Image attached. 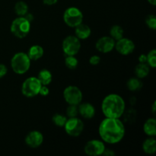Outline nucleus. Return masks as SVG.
Masks as SVG:
<instances>
[{
  "label": "nucleus",
  "instance_id": "c85d7f7f",
  "mask_svg": "<svg viewBox=\"0 0 156 156\" xmlns=\"http://www.w3.org/2000/svg\"><path fill=\"white\" fill-rule=\"evenodd\" d=\"M146 24L151 30H155L156 29V17L153 14L149 15L146 18Z\"/></svg>",
  "mask_w": 156,
  "mask_h": 156
},
{
  "label": "nucleus",
  "instance_id": "f3484780",
  "mask_svg": "<svg viewBox=\"0 0 156 156\" xmlns=\"http://www.w3.org/2000/svg\"><path fill=\"white\" fill-rule=\"evenodd\" d=\"M142 148L145 153L148 155H153L156 152V140L155 136H149L146 139L142 145Z\"/></svg>",
  "mask_w": 156,
  "mask_h": 156
},
{
  "label": "nucleus",
  "instance_id": "6e6552de",
  "mask_svg": "<svg viewBox=\"0 0 156 156\" xmlns=\"http://www.w3.org/2000/svg\"><path fill=\"white\" fill-rule=\"evenodd\" d=\"M65 132L72 137H77L82 133L84 130V123L81 119L76 117H71L67 119L64 125Z\"/></svg>",
  "mask_w": 156,
  "mask_h": 156
},
{
  "label": "nucleus",
  "instance_id": "4c0bfd02",
  "mask_svg": "<svg viewBox=\"0 0 156 156\" xmlns=\"http://www.w3.org/2000/svg\"><path fill=\"white\" fill-rule=\"evenodd\" d=\"M155 111H156V103H155V101H154L153 104H152V114H153V115H155Z\"/></svg>",
  "mask_w": 156,
  "mask_h": 156
},
{
  "label": "nucleus",
  "instance_id": "9d476101",
  "mask_svg": "<svg viewBox=\"0 0 156 156\" xmlns=\"http://www.w3.org/2000/svg\"><path fill=\"white\" fill-rule=\"evenodd\" d=\"M105 148L106 146L102 140H91L85 143L84 152L88 156H99L102 155Z\"/></svg>",
  "mask_w": 156,
  "mask_h": 156
},
{
  "label": "nucleus",
  "instance_id": "7c9ffc66",
  "mask_svg": "<svg viewBox=\"0 0 156 156\" xmlns=\"http://www.w3.org/2000/svg\"><path fill=\"white\" fill-rule=\"evenodd\" d=\"M49 94H50V89H49V88L47 87V85H41V89H40L39 91V94H41L43 97H46V96L48 95Z\"/></svg>",
  "mask_w": 156,
  "mask_h": 156
},
{
  "label": "nucleus",
  "instance_id": "2eb2a0df",
  "mask_svg": "<svg viewBox=\"0 0 156 156\" xmlns=\"http://www.w3.org/2000/svg\"><path fill=\"white\" fill-rule=\"evenodd\" d=\"M91 30L87 24L81 23L75 27V36L77 37L79 40H86L91 36Z\"/></svg>",
  "mask_w": 156,
  "mask_h": 156
},
{
  "label": "nucleus",
  "instance_id": "9b49d317",
  "mask_svg": "<svg viewBox=\"0 0 156 156\" xmlns=\"http://www.w3.org/2000/svg\"><path fill=\"white\" fill-rule=\"evenodd\" d=\"M136 46L132 40L126 37H122L121 39L115 41V47L117 52L123 56H128L133 53Z\"/></svg>",
  "mask_w": 156,
  "mask_h": 156
},
{
  "label": "nucleus",
  "instance_id": "1a4fd4ad",
  "mask_svg": "<svg viewBox=\"0 0 156 156\" xmlns=\"http://www.w3.org/2000/svg\"><path fill=\"white\" fill-rule=\"evenodd\" d=\"M63 98L68 105H79L82 101L83 94L77 86L69 85L64 89Z\"/></svg>",
  "mask_w": 156,
  "mask_h": 156
},
{
  "label": "nucleus",
  "instance_id": "423d86ee",
  "mask_svg": "<svg viewBox=\"0 0 156 156\" xmlns=\"http://www.w3.org/2000/svg\"><path fill=\"white\" fill-rule=\"evenodd\" d=\"M42 84L37 77H29L24 81L21 85V93L26 98H34L39 94Z\"/></svg>",
  "mask_w": 156,
  "mask_h": 156
},
{
  "label": "nucleus",
  "instance_id": "6ab92c4d",
  "mask_svg": "<svg viewBox=\"0 0 156 156\" xmlns=\"http://www.w3.org/2000/svg\"><path fill=\"white\" fill-rule=\"evenodd\" d=\"M150 73V67L147 63H139L135 67V75L137 78L142 79L147 77Z\"/></svg>",
  "mask_w": 156,
  "mask_h": 156
},
{
  "label": "nucleus",
  "instance_id": "58836bf2",
  "mask_svg": "<svg viewBox=\"0 0 156 156\" xmlns=\"http://www.w3.org/2000/svg\"><path fill=\"white\" fill-rule=\"evenodd\" d=\"M149 2V4L152 5H156V0H147Z\"/></svg>",
  "mask_w": 156,
  "mask_h": 156
},
{
  "label": "nucleus",
  "instance_id": "ddd939ff",
  "mask_svg": "<svg viewBox=\"0 0 156 156\" xmlns=\"http://www.w3.org/2000/svg\"><path fill=\"white\" fill-rule=\"evenodd\" d=\"M24 142L28 147L36 149V148L40 147L44 143V136L38 130L30 131L26 136Z\"/></svg>",
  "mask_w": 156,
  "mask_h": 156
},
{
  "label": "nucleus",
  "instance_id": "cd10ccee",
  "mask_svg": "<svg viewBox=\"0 0 156 156\" xmlns=\"http://www.w3.org/2000/svg\"><path fill=\"white\" fill-rule=\"evenodd\" d=\"M66 117L68 118L71 117H76L79 115V111H78V105H69L66 108Z\"/></svg>",
  "mask_w": 156,
  "mask_h": 156
},
{
  "label": "nucleus",
  "instance_id": "aec40b11",
  "mask_svg": "<svg viewBox=\"0 0 156 156\" xmlns=\"http://www.w3.org/2000/svg\"><path fill=\"white\" fill-rule=\"evenodd\" d=\"M37 79L42 85L48 86L53 80V75L48 69H42L38 73Z\"/></svg>",
  "mask_w": 156,
  "mask_h": 156
},
{
  "label": "nucleus",
  "instance_id": "bb28decb",
  "mask_svg": "<svg viewBox=\"0 0 156 156\" xmlns=\"http://www.w3.org/2000/svg\"><path fill=\"white\" fill-rule=\"evenodd\" d=\"M146 63L150 68L155 69L156 67V50L152 49L146 54Z\"/></svg>",
  "mask_w": 156,
  "mask_h": 156
},
{
  "label": "nucleus",
  "instance_id": "72a5a7b5",
  "mask_svg": "<svg viewBox=\"0 0 156 156\" xmlns=\"http://www.w3.org/2000/svg\"><path fill=\"white\" fill-rule=\"evenodd\" d=\"M43 2L45 5L51 6L56 5L58 2V0H43Z\"/></svg>",
  "mask_w": 156,
  "mask_h": 156
},
{
  "label": "nucleus",
  "instance_id": "2f4dec72",
  "mask_svg": "<svg viewBox=\"0 0 156 156\" xmlns=\"http://www.w3.org/2000/svg\"><path fill=\"white\" fill-rule=\"evenodd\" d=\"M8 73V68L5 65L0 63V79L6 76Z\"/></svg>",
  "mask_w": 156,
  "mask_h": 156
},
{
  "label": "nucleus",
  "instance_id": "5701e85b",
  "mask_svg": "<svg viewBox=\"0 0 156 156\" xmlns=\"http://www.w3.org/2000/svg\"><path fill=\"white\" fill-rule=\"evenodd\" d=\"M123 34H124V30L121 26L116 24L112 26L110 29V37H111L115 41L123 37Z\"/></svg>",
  "mask_w": 156,
  "mask_h": 156
},
{
  "label": "nucleus",
  "instance_id": "dca6fc26",
  "mask_svg": "<svg viewBox=\"0 0 156 156\" xmlns=\"http://www.w3.org/2000/svg\"><path fill=\"white\" fill-rule=\"evenodd\" d=\"M44 53V48H43L41 45L35 44V45L31 46V47L29 48L27 54V56H29L30 60L37 61L43 57Z\"/></svg>",
  "mask_w": 156,
  "mask_h": 156
},
{
  "label": "nucleus",
  "instance_id": "7ed1b4c3",
  "mask_svg": "<svg viewBox=\"0 0 156 156\" xmlns=\"http://www.w3.org/2000/svg\"><path fill=\"white\" fill-rule=\"evenodd\" d=\"M31 60L27 53L18 52L12 56L11 59V67L12 71L18 75H23L30 68Z\"/></svg>",
  "mask_w": 156,
  "mask_h": 156
},
{
  "label": "nucleus",
  "instance_id": "f257e3e1",
  "mask_svg": "<svg viewBox=\"0 0 156 156\" xmlns=\"http://www.w3.org/2000/svg\"><path fill=\"white\" fill-rule=\"evenodd\" d=\"M98 133L104 143L117 144L123 139L126 129L124 123L120 118L105 117L99 125Z\"/></svg>",
  "mask_w": 156,
  "mask_h": 156
},
{
  "label": "nucleus",
  "instance_id": "39448f33",
  "mask_svg": "<svg viewBox=\"0 0 156 156\" xmlns=\"http://www.w3.org/2000/svg\"><path fill=\"white\" fill-rule=\"evenodd\" d=\"M84 16L82 11L77 7H69L63 13V21L67 26L75 27L83 22Z\"/></svg>",
  "mask_w": 156,
  "mask_h": 156
},
{
  "label": "nucleus",
  "instance_id": "a211bd4d",
  "mask_svg": "<svg viewBox=\"0 0 156 156\" xmlns=\"http://www.w3.org/2000/svg\"><path fill=\"white\" fill-rule=\"evenodd\" d=\"M143 131L148 136H155L156 120L155 117H151L146 120L143 125Z\"/></svg>",
  "mask_w": 156,
  "mask_h": 156
},
{
  "label": "nucleus",
  "instance_id": "393cba45",
  "mask_svg": "<svg viewBox=\"0 0 156 156\" xmlns=\"http://www.w3.org/2000/svg\"><path fill=\"white\" fill-rule=\"evenodd\" d=\"M68 117L61 114H55L52 117V121L58 127H63Z\"/></svg>",
  "mask_w": 156,
  "mask_h": 156
},
{
  "label": "nucleus",
  "instance_id": "0eeeda50",
  "mask_svg": "<svg viewBox=\"0 0 156 156\" xmlns=\"http://www.w3.org/2000/svg\"><path fill=\"white\" fill-rule=\"evenodd\" d=\"M62 49L66 56H76L81 49L80 40L75 35L67 36L62 41Z\"/></svg>",
  "mask_w": 156,
  "mask_h": 156
},
{
  "label": "nucleus",
  "instance_id": "412c9836",
  "mask_svg": "<svg viewBox=\"0 0 156 156\" xmlns=\"http://www.w3.org/2000/svg\"><path fill=\"white\" fill-rule=\"evenodd\" d=\"M122 117H123V120H124V121L126 123H128V124H133L136 120V111L133 108L125 110Z\"/></svg>",
  "mask_w": 156,
  "mask_h": 156
},
{
  "label": "nucleus",
  "instance_id": "a878e982",
  "mask_svg": "<svg viewBox=\"0 0 156 156\" xmlns=\"http://www.w3.org/2000/svg\"><path fill=\"white\" fill-rule=\"evenodd\" d=\"M65 65L69 69H76L79 65V60L76 56H66L65 58Z\"/></svg>",
  "mask_w": 156,
  "mask_h": 156
},
{
  "label": "nucleus",
  "instance_id": "c756f323",
  "mask_svg": "<svg viewBox=\"0 0 156 156\" xmlns=\"http://www.w3.org/2000/svg\"><path fill=\"white\" fill-rule=\"evenodd\" d=\"M101 62V57L98 55H93L89 58V63L91 66H98Z\"/></svg>",
  "mask_w": 156,
  "mask_h": 156
},
{
  "label": "nucleus",
  "instance_id": "e433bc0d",
  "mask_svg": "<svg viewBox=\"0 0 156 156\" xmlns=\"http://www.w3.org/2000/svg\"><path fill=\"white\" fill-rule=\"evenodd\" d=\"M136 98L135 97H131L130 98H129V104H130L132 106H133V105H136Z\"/></svg>",
  "mask_w": 156,
  "mask_h": 156
},
{
  "label": "nucleus",
  "instance_id": "f03ea898",
  "mask_svg": "<svg viewBox=\"0 0 156 156\" xmlns=\"http://www.w3.org/2000/svg\"><path fill=\"white\" fill-rule=\"evenodd\" d=\"M126 110V103L120 95L110 94L103 99L101 111L105 117L120 118Z\"/></svg>",
  "mask_w": 156,
  "mask_h": 156
},
{
  "label": "nucleus",
  "instance_id": "473e14b6",
  "mask_svg": "<svg viewBox=\"0 0 156 156\" xmlns=\"http://www.w3.org/2000/svg\"><path fill=\"white\" fill-rule=\"evenodd\" d=\"M102 155L105 156H114L115 155V152L111 149H108V148H105V151H104Z\"/></svg>",
  "mask_w": 156,
  "mask_h": 156
},
{
  "label": "nucleus",
  "instance_id": "c9c22d12",
  "mask_svg": "<svg viewBox=\"0 0 156 156\" xmlns=\"http://www.w3.org/2000/svg\"><path fill=\"white\" fill-rule=\"evenodd\" d=\"M24 17L26 18V19L27 20V21H30V23H31L32 21H33V20H34V15H32L31 13H29V12H27V13L26 14V15H24Z\"/></svg>",
  "mask_w": 156,
  "mask_h": 156
},
{
  "label": "nucleus",
  "instance_id": "4468645a",
  "mask_svg": "<svg viewBox=\"0 0 156 156\" xmlns=\"http://www.w3.org/2000/svg\"><path fill=\"white\" fill-rule=\"evenodd\" d=\"M78 111H79V114L82 117L86 120H90L92 119L95 115V108L91 104L88 103V102H81L78 105Z\"/></svg>",
  "mask_w": 156,
  "mask_h": 156
},
{
  "label": "nucleus",
  "instance_id": "20e7f679",
  "mask_svg": "<svg viewBox=\"0 0 156 156\" xmlns=\"http://www.w3.org/2000/svg\"><path fill=\"white\" fill-rule=\"evenodd\" d=\"M31 24L24 16H18L12 21L10 30L12 34L19 39L26 37L30 31Z\"/></svg>",
  "mask_w": 156,
  "mask_h": 156
},
{
  "label": "nucleus",
  "instance_id": "f8f14e48",
  "mask_svg": "<svg viewBox=\"0 0 156 156\" xmlns=\"http://www.w3.org/2000/svg\"><path fill=\"white\" fill-rule=\"evenodd\" d=\"M115 47V41L110 36H104L99 38L95 44V48L102 53H108L112 51Z\"/></svg>",
  "mask_w": 156,
  "mask_h": 156
},
{
  "label": "nucleus",
  "instance_id": "b1692460",
  "mask_svg": "<svg viewBox=\"0 0 156 156\" xmlns=\"http://www.w3.org/2000/svg\"><path fill=\"white\" fill-rule=\"evenodd\" d=\"M28 5L24 1H18L15 3L14 10L15 14L18 16H24L28 12Z\"/></svg>",
  "mask_w": 156,
  "mask_h": 156
},
{
  "label": "nucleus",
  "instance_id": "f704fd0d",
  "mask_svg": "<svg viewBox=\"0 0 156 156\" xmlns=\"http://www.w3.org/2000/svg\"><path fill=\"white\" fill-rule=\"evenodd\" d=\"M138 60L140 63H146V54L143 53V54L140 55L138 58Z\"/></svg>",
  "mask_w": 156,
  "mask_h": 156
},
{
  "label": "nucleus",
  "instance_id": "4be33fe9",
  "mask_svg": "<svg viewBox=\"0 0 156 156\" xmlns=\"http://www.w3.org/2000/svg\"><path fill=\"white\" fill-rule=\"evenodd\" d=\"M126 87L130 91H140L143 88V82L141 79L137 77L130 78L126 82Z\"/></svg>",
  "mask_w": 156,
  "mask_h": 156
}]
</instances>
